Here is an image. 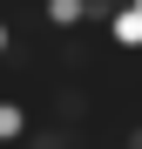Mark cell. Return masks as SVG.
Listing matches in <instances>:
<instances>
[{"mask_svg":"<svg viewBox=\"0 0 142 149\" xmlns=\"http://www.w3.org/2000/svg\"><path fill=\"white\" fill-rule=\"evenodd\" d=\"M27 136H34V122H27V102L0 95V149H14V142H27Z\"/></svg>","mask_w":142,"mask_h":149,"instance_id":"1","label":"cell"},{"mask_svg":"<svg viewBox=\"0 0 142 149\" xmlns=\"http://www.w3.org/2000/svg\"><path fill=\"white\" fill-rule=\"evenodd\" d=\"M129 7H135V14H142V0H129Z\"/></svg>","mask_w":142,"mask_h":149,"instance_id":"6","label":"cell"},{"mask_svg":"<svg viewBox=\"0 0 142 149\" xmlns=\"http://www.w3.org/2000/svg\"><path fill=\"white\" fill-rule=\"evenodd\" d=\"M47 27H61V34H75V27H88V0H47Z\"/></svg>","mask_w":142,"mask_h":149,"instance_id":"3","label":"cell"},{"mask_svg":"<svg viewBox=\"0 0 142 149\" xmlns=\"http://www.w3.org/2000/svg\"><path fill=\"white\" fill-rule=\"evenodd\" d=\"M122 149H142V122H135V129H129V136H122Z\"/></svg>","mask_w":142,"mask_h":149,"instance_id":"5","label":"cell"},{"mask_svg":"<svg viewBox=\"0 0 142 149\" xmlns=\"http://www.w3.org/2000/svg\"><path fill=\"white\" fill-rule=\"evenodd\" d=\"M7 54H14V27L0 20V61H7Z\"/></svg>","mask_w":142,"mask_h":149,"instance_id":"4","label":"cell"},{"mask_svg":"<svg viewBox=\"0 0 142 149\" xmlns=\"http://www.w3.org/2000/svg\"><path fill=\"white\" fill-rule=\"evenodd\" d=\"M108 41H115V47H129V54L142 47V14L129 7V0H122V7H115V20H108Z\"/></svg>","mask_w":142,"mask_h":149,"instance_id":"2","label":"cell"}]
</instances>
